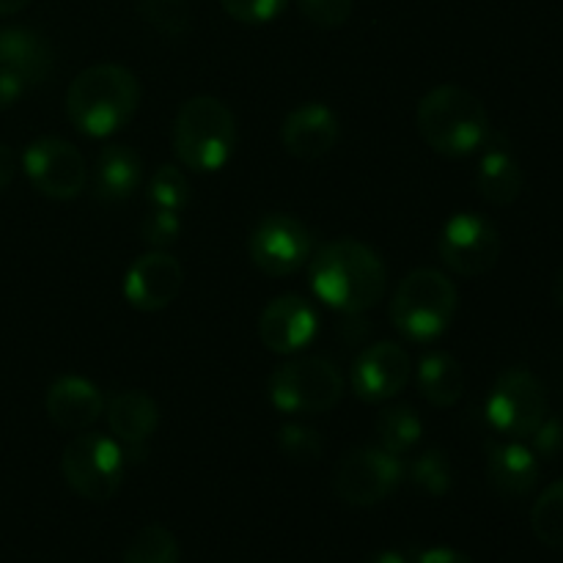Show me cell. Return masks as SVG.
Segmentation results:
<instances>
[{
	"label": "cell",
	"instance_id": "1",
	"mask_svg": "<svg viewBox=\"0 0 563 563\" xmlns=\"http://www.w3.org/2000/svg\"><path fill=\"white\" fill-rule=\"evenodd\" d=\"M311 289L333 311L357 317L377 306L388 289V273L383 258L366 242L333 240L311 258Z\"/></svg>",
	"mask_w": 563,
	"mask_h": 563
},
{
	"label": "cell",
	"instance_id": "2",
	"mask_svg": "<svg viewBox=\"0 0 563 563\" xmlns=\"http://www.w3.org/2000/svg\"><path fill=\"white\" fill-rule=\"evenodd\" d=\"M141 104V82L121 64H93L71 80L66 115L77 132L108 137L130 124Z\"/></svg>",
	"mask_w": 563,
	"mask_h": 563
},
{
	"label": "cell",
	"instance_id": "3",
	"mask_svg": "<svg viewBox=\"0 0 563 563\" xmlns=\"http://www.w3.org/2000/svg\"><path fill=\"white\" fill-rule=\"evenodd\" d=\"M418 132L443 157H467L489 137V115L482 99L467 88L445 82L418 102Z\"/></svg>",
	"mask_w": 563,
	"mask_h": 563
},
{
	"label": "cell",
	"instance_id": "4",
	"mask_svg": "<svg viewBox=\"0 0 563 563\" xmlns=\"http://www.w3.org/2000/svg\"><path fill=\"white\" fill-rule=\"evenodd\" d=\"M236 148V119L218 97H192L174 119V152L198 174L220 170Z\"/></svg>",
	"mask_w": 563,
	"mask_h": 563
},
{
	"label": "cell",
	"instance_id": "5",
	"mask_svg": "<svg viewBox=\"0 0 563 563\" xmlns=\"http://www.w3.org/2000/svg\"><path fill=\"white\" fill-rule=\"evenodd\" d=\"M460 308L454 280L440 269L421 267L407 275L390 300V322L416 344H432L451 328Z\"/></svg>",
	"mask_w": 563,
	"mask_h": 563
},
{
	"label": "cell",
	"instance_id": "6",
	"mask_svg": "<svg viewBox=\"0 0 563 563\" xmlns=\"http://www.w3.org/2000/svg\"><path fill=\"white\" fill-rule=\"evenodd\" d=\"M344 396V374L328 357H297L269 377V401L286 416L330 412Z\"/></svg>",
	"mask_w": 563,
	"mask_h": 563
},
{
	"label": "cell",
	"instance_id": "7",
	"mask_svg": "<svg viewBox=\"0 0 563 563\" xmlns=\"http://www.w3.org/2000/svg\"><path fill=\"white\" fill-rule=\"evenodd\" d=\"M60 473L80 498L104 504L124 484V451L113 438H104L99 432H82L71 438L64 449Z\"/></svg>",
	"mask_w": 563,
	"mask_h": 563
},
{
	"label": "cell",
	"instance_id": "8",
	"mask_svg": "<svg viewBox=\"0 0 563 563\" xmlns=\"http://www.w3.org/2000/svg\"><path fill=\"white\" fill-rule=\"evenodd\" d=\"M487 418L506 438H533L548 418V390L528 368H506L487 399Z\"/></svg>",
	"mask_w": 563,
	"mask_h": 563
},
{
	"label": "cell",
	"instance_id": "9",
	"mask_svg": "<svg viewBox=\"0 0 563 563\" xmlns=\"http://www.w3.org/2000/svg\"><path fill=\"white\" fill-rule=\"evenodd\" d=\"M401 478H405V467H401L399 456L363 445V449L341 456L333 473V493L344 504L366 509V506H377L388 495H394Z\"/></svg>",
	"mask_w": 563,
	"mask_h": 563
},
{
	"label": "cell",
	"instance_id": "10",
	"mask_svg": "<svg viewBox=\"0 0 563 563\" xmlns=\"http://www.w3.org/2000/svg\"><path fill=\"white\" fill-rule=\"evenodd\" d=\"M313 236L302 220L295 214L275 212L267 214L256 223L247 240V253H251L253 264L262 269L264 275L273 278H286L295 275L311 262Z\"/></svg>",
	"mask_w": 563,
	"mask_h": 563
},
{
	"label": "cell",
	"instance_id": "11",
	"mask_svg": "<svg viewBox=\"0 0 563 563\" xmlns=\"http://www.w3.org/2000/svg\"><path fill=\"white\" fill-rule=\"evenodd\" d=\"M22 168L31 185L42 196L55 201H71L82 192L88 181L86 157L75 143L64 137H38L22 154Z\"/></svg>",
	"mask_w": 563,
	"mask_h": 563
},
{
	"label": "cell",
	"instance_id": "12",
	"mask_svg": "<svg viewBox=\"0 0 563 563\" xmlns=\"http://www.w3.org/2000/svg\"><path fill=\"white\" fill-rule=\"evenodd\" d=\"M438 253L451 273L476 278L498 264L500 234L482 214L460 212L440 231Z\"/></svg>",
	"mask_w": 563,
	"mask_h": 563
},
{
	"label": "cell",
	"instance_id": "13",
	"mask_svg": "<svg viewBox=\"0 0 563 563\" xmlns=\"http://www.w3.org/2000/svg\"><path fill=\"white\" fill-rule=\"evenodd\" d=\"M410 377V352L394 341H379V344L363 350L357 361L352 363L350 385L357 399L377 405V401H388L396 394H401Z\"/></svg>",
	"mask_w": 563,
	"mask_h": 563
},
{
	"label": "cell",
	"instance_id": "14",
	"mask_svg": "<svg viewBox=\"0 0 563 563\" xmlns=\"http://www.w3.org/2000/svg\"><path fill=\"white\" fill-rule=\"evenodd\" d=\"M319 333V313L306 297L280 295L264 306L258 317V339L275 355L306 350Z\"/></svg>",
	"mask_w": 563,
	"mask_h": 563
},
{
	"label": "cell",
	"instance_id": "15",
	"mask_svg": "<svg viewBox=\"0 0 563 563\" xmlns=\"http://www.w3.org/2000/svg\"><path fill=\"white\" fill-rule=\"evenodd\" d=\"M185 269L170 253L152 251L132 262L124 275V297L135 311L157 313L179 297Z\"/></svg>",
	"mask_w": 563,
	"mask_h": 563
},
{
	"label": "cell",
	"instance_id": "16",
	"mask_svg": "<svg viewBox=\"0 0 563 563\" xmlns=\"http://www.w3.org/2000/svg\"><path fill=\"white\" fill-rule=\"evenodd\" d=\"M108 427L113 432V440L124 451L126 465L141 462L146 456V445L152 434L157 432L159 407L152 396L141 390H121L108 401Z\"/></svg>",
	"mask_w": 563,
	"mask_h": 563
},
{
	"label": "cell",
	"instance_id": "17",
	"mask_svg": "<svg viewBox=\"0 0 563 563\" xmlns=\"http://www.w3.org/2000/svg\"><path fill=\"white\" fill-rule=\"evenodd\" d=\"M341 137L339 115L322 102H306L291 110L280 126V143L297 159H322L335 148Z\"/></svg>",
	"mask_w": 563,
	"mask_h": 563
},
{
	"label": "cell",
	"instance_id": "18",
	"mask_svg": "<svg viewBox=\"0 0 563 563\" xmlns=\"http://www.w3.org/2000/svg\"><path fill=\"white\" fill-rule=\"evenodd\" d=\"M47 416L64 432H86L102 418L104 396L82 377H60L47 390Z\"/></svg>",
	"mask_w": 563,
	"mask_h": 563
},
{
	"label": "cell",
	"instance_id": "19",
	"mask_svg": "<svg viewBox=\"0 0 563 563\" xmlns=\"http://www.w3.org/2000/svg\"><path fill=\"white\" fill-rule=\"evenodd\" d=\"M53 47L31 27H0V69L20 77L22 86H42L53 71Z\"/></svg>",
	"mask_w": 563,
	"mask_h": 563
},
{
	"label": "cell",
	"instance_id": "20",
	"mask_svg": "<svg viewBox=\"0 0 563 563\" xmlns=\"http://www.w3.org/2000/svg\"><path fill=\"white\" fill-rule=\"evenodd\" d=\"M482 148L484 154L476 174L478 192L484 196V201L495 203V207H509V203H515L522 196V187H526L520 163L511 154L509 143L495 137L493 132H489L487 143Z\"/></svg>",
	"mask_w": 563,
	"mask_h": 563
},
{
	"label": "cell",
	"instance_id": "21",
	"mask_svg": "<svg viewBox=\"0 0 563 563\" xmlns=\"http://www.w3.org/2000/svg\"><path fill=\"white\" fill-rule=\"evenodd\" d=\"M487 478L504 498H526L539 482V460L533 449L517 443H493L487 449Z\"/></svg>",
	"mask_w": 563,
	"mask_h": 563
},
{
	"label": "cell",
	"instance_id": "22",
	"mask_svg": "<svg viewBox=\"0 0 563 563\" xmlns=\"http://www.w3.org/2000/svg\"><path fill=\"white\" fill-rule=\"evenodd\" d=\"M143 181V163L135 148L108 146L99 152L93 168V198L99 203H121L132 198V192Z\"/></svg>",
	"mask_w": 563,
	"mask_h": 563
},
{
	"label": "cell",
	"instance_id": "23",
	"mask_svg": "<svg viewBox=\"0 0 563 563\" xmlns=\"http://www.w3.org/2000/svg\"><path fill=\"white\" fill-rule=\"evenodd\" d=\"M418 390L434 407H454L465 394V372L445 352H429L418 363Z\"/></svg>",
	"mask_w": 563,
	"mask_h": 563
},
{
	"label": "cell",
	"instance_id": "24",
	"mask_svg": "<svg viewBox=\"0 0 563 563\" xmlns=\"http://www.w3.org/2000/svg\"><path fill=\"white\" fill-rule=\"evenodd\" d=\"M423 438V421L418 418V412L407 405L388 407V410L379 412L377 418V440L379 449L388 451V454L401 456L407 451L416 449Z\"/></svg>",
	"mask_w": 563,
	"mask_h": 563
},
{
	"label": "cell",
	"instance_id": "25",
	"mask_svg": "<svg viewBox=\"0 0 563 563\" xmlns=\"http://www.w3.org/2000/svg\"><path fill=\"white\" fill-rule=\"evenodd\" d=\"M181 550L174 533L159 522L141 528L124 550V563H179Z\"/></svg>",
	"mask_w": 563,
	"mask_h": 563
},
{
	"label": "cell",
	"instance_id": "26",
	"mask_svg": "<svg viewBox=\"0 0 563 563\" xmlns=\"http://www.w3.org/2000/svg\"><path fill=\"white\" fill-rule=\"evenodd\" d=\"M531 528L539 542L563 550V478L550 484L537 498L531 511Z\"/></svg>",
	"mask_w": 563,
	"mask_h": 563
},
{
	"label": "cell",
	"instance_id": "27",
	"mask_svg": "<svg viewBox=\"0 0 563 563\" xmlns=\"http://www.w3.org/2000/svg\"><path fill=\"white\" fill-rule=\"evenodd\" d=\"M137 14L168 42H176V38L190 31V5H187V0H141Z\"/></svg>",
	"mask_w": 563,
	"mask_h": 563
},
{
	"label": "cell",
	"instance_id": "28",
	"mask_svg": "<svg viewBox=\"0 0 563 563\" xmlns=\"http://www.w3.org/2000/svg\"><path fill=\"white\" fill-rule=\"evenodd\" d=\"M148 203L154 209L181 212L190 203V181L176 165H159L148 179Z\"/></svg>",
	"mask_w": 563,
	"mask_h": 563
},
{
	"label": "cell",
	"instance_id": "29",
	"mask_svg": "<svg viewBox=\"0 0 563 563\" xmlns=\"http://www.w3.org/2000/svg\"><path fill=\"white\" fill-rule=\"evenodd\" d=\"M410 482L416 484L421 493L434 495V498H443L449 495L454 476H451V462L445 456V451L432 449L427 454L418 456L410 467Z\"/></svg>",
	"mask_w": 563,
	"mask_h": 563
},
{
	"label": "cell",
	"instance_id": "30",
	"mask_svg": "<svg viewBox=\"0 0 563 563\" xmlns=\"http://www.w3.org/2000/svg\"><path fill=\"white\" fill-rule=\"evenodd\" d=\"M278 449L284 451L286 460L308 465V462H317L322 456L324 443L317 429L302 427V423H284L278 429Z\"/></svg>",
	"mask_w": 563,
	"mask_h": 563
},
{
	"label": "cell",
	"instance_id": "31",
	"mask_svg": "<svg viewBox=\"0 0 563 563\" xmlns=\"http://www.w3.org/2000/svg\"><path fill=\"white\" fill-rule=\"evenodd\" d=\"M181 234L179 212H168V209H152L141 223V236L154 247V251H165L174 245Z\"/></svg>",
	"mask_w": 563,
	"mask_h": 563
},
{
	"label": "cell",
	"instance_id": "32",
	"mask_svg": "<svg viewBox=\"0 0 563 563\" xmlns=\"http://www.w3.org/2000/svg\"><path fill=\"white\" fill-rule=\"evenodd\" d=\"M302 16L317 27H341L352 14V0H297Z\"/></svg>",
	"mask_w": 563,
	"mask_h": 563
},
{
	"label": "cell",
	"instance_id": "33",
	"mask_svg": "<svg viewBox=\"0 0 563 563\" xmlns=\"http://www.w3.org/2000/svg\"><path fill=\"white\" fill-rule=\"evenodd\" d=\"M220 5L234 20L247 22V25H262V22L275 20L284 11L286 0H220Z\"/></svg>",
	"mask_w": 563,
	"mask_h": 563
},
{
	"label": "cell",
	"instance_id": "34",
	"mask_svg": "<svg viewBox=\"0 0 563 563\" xmlns=\"http://www.w3.org/2000/svg\"><path fill=\"white\" fill-rule=\"evenodd\" d=\"M533 454L539 456H559L563 451V423L555 418H544L542 427L533 434Z\"/></svg>",
	"mask_w": 563,
	"mask_h": 563
},
{
	"label": "cell",
	"instance_id": "35",
	"mask_svg": "<svg viewBox=\"0 0 563 563\" xmlns=\"http://www.w3.org/2000/svg\"><path fill=\"white\" fill-rule=\"evenodd\" d=\"M25 86H22L20 77H14L11 71L0 69V110H9L16 99L22 97Z\"/></svg>",
	"mask_w": 563,
	"mask_h": 563
},
{
	"label": "cell",
	"instance_id": "36",
	"mask_svg": "<svg viewBox=\"0 0 563 563\" xmlns=\"http://www.w3.org/2000/svg\"><path fill=\"white\" fill-rule=\"evenodd\" d=\"M418 563H473V561L467 559L465 553H460V550L432 548V550H427V553H421Z\"/></svg>",
	"mask_w": 563,
	"mask_h": 563
},
{
	"label": "cell",
	"instance_id": "37",
	"mask_svg": "<svg viewBox=\"0 0 563 563\" xmlns=\"http://www.w3.org/2000/svg\"><path fill=\"white\" fill-rule=\"evenodd\" d=\"M16 174V154L11 152V146L0 143V192L14 181Z\"/></svg>",
	"mask_w": 563,
	"mask_h": 563
},
{
	"label": "cell",
	"instance_id": "38",
	"mask_svg": "<svg viewBox=\"0 0 563 563\" xmlns=\"http://www.w3.org/2000/svg\"><path fill=\"white\" fill-rule=\"evenodd\" d=\"M361 563H407V559L399 550H379V553L368 555V559H363Z\"/></svg>",
	"mask_w": 563,
	"mask_h": 563
},
{
	"label": "cell",
	"instance_id": "39",
	"mask_svg": "<svg viewBox=\"0 0 563 563\" xmlns=\"http://www.w3.org/2000/svg\"><path fill=\"white\" fill-rule=\"evenodd\" d=\"M31 0H0V16H11L16 11H22Z\"/></svg>",
	"mask_w": 563,
	"mask_h": 563
},
{
	"label": "cell",
	"instance_id": "40",
	"mask_svg": "<svg viewBox=\"0 0 563 563\" xmlns=\"http://www.w3.org/2000/svg\"><path fill=\"white\" fill-rule=\"evenodd\" d=\"M553 297H555V302L563 308V267L555 273V278H553Z\"/></svg>",
	"mask_w": 563,
	"mask_h": 563
}]
</instances>
